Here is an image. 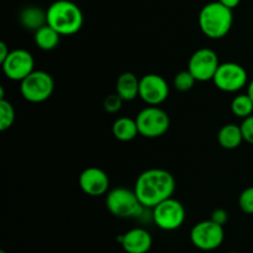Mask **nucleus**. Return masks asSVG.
<instances>
[{
	"mask_svg": "<svg viewBox=\"0 0 253 253\" xmlns=\"http://www.w3.org/2000/svg\"><path fill=\"white\" fill-rule=\"evenodd\" d=\"M211 220L216 222V224L224 226L227 222V220H229V214L224 209H215L211 214Z\"/></svg>",
	"mask_w": 253,
	"mask_h": 253,
	"instance_id": "nucleus-26",
	"label": "nucleus"
},
{
	"mask_svg": "<svg viewBox=\"0 0 253 253\" xmlns=\"http://www.w3.org/2000/svg\"><path fill=\"white\" fill-rule=\"evenodd\" d=\"M116 93L124 101L135 100L140 93V79L131 72L120 74L116 81Z\"/></svg>",
	"mask_w": 253,
	"mask_h": 253,
	"instance_id": "nucleus-15",
	"label": "nucleus"
},
{
	"mask_svg": "<svg viewBox=\"0 0 253 253\" xmlns=\"http://www.w3.org/2000/svg\"><path fill=\"white\" fill-rule=\"evenodd\" d=\"M2 72L10 81L21 82L35 71V59L27 49H12L1 63Z\"/></svg>",
	"mask_w": 253,
	"mask_h": 253,
	"instance_id": "nucleus-11",
	"label": "nucleus"
},
{
	"mask_svg": "<svg viewBox=\"0 0 253 253\" xmlns=\"http://www.w3.org/2000/svg\"><path fill=\"white\" fill-rule=\"evenodd\" d=\"M133 190L143 207L153 209L163 200L173 197L175 179L168 170L162 168H151L138 175Z\"/></svg>",
	"mask_w": 253,
	"mask_h": 253,
	"instance_id": "nucleus-1",
	"label": "nucleus"
},
{
	"mask_svg": "<svg viewBox=\"0 0 253 253\" xmlns=\"http://www.w3.org/2000/svg\"><path fill=\"white\" fill-rule=\"evenodd\" d=\"M62 35L57 32L53 27L46 24L44 26L40 27L37 31H35V43L42 51H52L57 48L61 42Z\"/></svg>",
	"mask_w": 253,
	"mask_h": 253,
	"instance_id": "nucleus-19",
	"label": "nucleus"
},
{
	"mask_svg": "<svg viewBox=\"0 0 253 253\" xmlns=\"http://www.w3.org/2000/svg\"><path fill=\"white\" fill-rule=\"evenodd\" d=\"M247 94L250 95V98L253 100V79L249 83V86H247Z\"/></svg>",
	"mask_w": 253,
	"mask_h": 253,
	"instance_id": "nucleus-29",
	"label": "nucleus"
},
{
	"mask_svg": "<svg viewBox=\"0 0 253 253\" xmlns=\"http://www.w3.org/2000/svg\"><path fill=\"white\" fill-rule=\"evenodd\" d=\"M217 1H220L221 4H224L225 6L230 7V9L234 10L235 7H237L240 5V2H241V0H217Z\"/></svg>",
	"mask_w": 253,
	"mask_h": 253,
	"instance_id": "nucleus-28",
	"label": "nucleus"
},
{
	"mask_svg": "<svg viewBox=\"0 0 253 253\" xmlns=\"http://www.w3.org/2000/svg\"><path fill=\"white\" fill-rule=\"evenodd\" d=\"M227 253H240V252H235V251H232V252H227Z\"/></svg>",
	"mask_w": 253,
	"mask_h": 253,
	"instance_id": "nucleus-31",
	"label": "nucleus"
},
{
	"mask_svg": "<svg viewBox=\"0 0 253 253\" xmlns=\"http://www.w3.org/2000/svg\"><path fill=\"white\" fill-rule=\"evenodd\" d=\"M0 253H6V252H5L4 250H0Z\"/></svg>",
	"mask_w": 253,
	"mask_h": 253,
	"instance_id": "nucleus-30",
	"label": "nucleus"
},
{
	"mask_svg": "<svg viewBox=\"0 0 253 253\" xmlns=\"http://www.w3.org/2000/svg\"><path fill=\"white\" fill-rule=\"evenodd\" d=\"M231 111L240 119H246L253 114V100L249 94H239L231 101Z\"/></svg>",
	"mask_w": 253,
	"mask_h": 253,
	"instance_id": "nucleus-20",
	"label": "nucleus"
},
{
	"mask_svg": "<svg viewBox=\"0 0 253 253\" xmlns=\"http://www.w3.org/2000/svg\"><path fill=\"white\" fill-rule=\"evenodd\" d=\"M152 219L163 231H174L185 221L184 205L173 197L163 200L152 209Z\"/></svg>",
	"mask_w": 253,
	"mask_h": 253,
	"instance_id": "nucleus-7",
	"label": "nucleus"
},
{
	"mask_svg": "<svg viewBox=\"0 0 253 253\" xmlns=\"http://www.w3.org/2000/svg\"><path fill=\"white\" fill-rule=\"evenodd\" d=\"M15 109L6 99H0V130L6 131L14 125Z\"/></svg>",
	"mask_w": 253,
	"mask_h": 253,
	"instance_id": "nucleus-21",
	"label": "nucleus"
},
{
	"mask_svg": "<svg viewBox=\"0 0 253 253\" xmlns=\"http://www.w3.org/2000/svg\"><path fill=\"white\" fill-rule=\"evenodd\" d=\"M124 99L119 95L118 93L109 94L105 99H104V109L106 113L109 114H116L121 110L123 108Z\"/></svg>",
	"mask_w": 253,
	"mask_h": 253,
	"instance_id": "nucleus-24",
	"label": "nucleus"
},
{
	"mask_svg": "<svg viewBox=\"0 0 253 253\" xmlns=\"http://www.w3.org/2000/svg\"><path fill=\"white\" fill-rule=\"evenodd\" d=\"M198 22L203 34L211 40H220L226 36L234 24L232 9L220 1H211L202 7Z\"/></svg>",
	"mask_w": 253,
	"mask_h": 253,
	"instance_id": "nucleus-2",
	"label": "nucleus"
},
{
	"mask_svg": "<svg viewBox=\"0 0 253 253\" xmlns=\"http://www.w3.org/2000/svg\"><path fill=\"white\" fill-rule=\"evenodd\" d=\"M195 83H197V79L194 78V76L188 69L177 73L174 76V79H173V86L178 91H182V93L192 90Z\"/></svg>",
	"mask_w": 253,
	"mask_h": 253,
	"instance_id": "nucleus-22",
	"label": "nucleus"
},
{
	"mask_svg": "<svg viewBox=\"0 0 253 253\" xmlns=\"http://www.w3.org/2000/svg\"><path fill=\"white\" fill-rule=\"evenodd\" d=\"M113 135L116 140L121 142H128L136 138V136L140 133H138L135 119L127 118V116L116 119L113 124Z\"/></svg>",
	"mask_w": 253,
	"mask_h": 253,
	"instance_id": "nucleus-18",
	"label": "nucleus"
},
{
	"mask_svg": "<svg viewBox=\"0 0 253 253\" xmlns=\"http://www.w3.org/2000/svg\"><path fill=\"white\" fill-rule=\"evenodd\" d=\"M242 135H244V140L250 145H253V114L249 118L244 119L241 125Z\"/></svg>",
	"mask_w": 253,
	"mask_h": 253,
	"instance_id": "nucleus-25",
	"label": "nucleus"
},
{
	"mask_svg": "<svg viewBox=\"0 0 253 253\" xmlns=\"http://www.w3.org/2000/svg\"><path fill=\"white\" fill-rule=\"evenodd\" d=\"M20 24L30 31H37L47 24V12L39 6H26L20 12Z\"/></svg>",
	"mask_w": 253,
	"mask_h": 253,
	"instance_id": "nucleus-17",
	"label": "nucleus"
},
{
	"mask_svg": "<svg viewBox=\"0 0 253 253\" xmlns=\"http://www.w3.org/2000/svg\"><path fill=\"white\" fill-rule=\"evenodd\" d=\"M118 241L126 253H147L153 244L150 232L141 227L128 230L118 237Z\"/></svg>",
	"mask_w": 253,
	"mask_h": 253,
	"instance_id": "nucleus-14",
	"label": "nucleus"
},
{
	"mask_svg": "<svg viewBox=\"0 0 253 253\" xmlns=\"http://www.w3.org/2000/svg\"><path fill=\"white\" fill-rule=\"evenodd\" d=\"M224 239V226L216 224L211 219L198 222L190 231V241L202 251H214L219 249Z\"/></svg>",
	"mask_w": 253,
	"mask_h": 253,
	"instance_id": "nucleus-8",
	"label": "nucleus"
},
{
	"mask_svg": "<svg viewBox=\"0 0 253 253\" xmlns=\"http://www.w3.org/2000/svg\"><path fill=\"white\" fill-rule=\"evenodd\" d=\"M79 188L89 197L108 194L110 187L109 175L98 167H88L79 175Z\"/></svg>",
	"mask_w": 253,
	"mask_h": 253,
	"instance_id": "nucleus-13",
	"label": "nucleus"
},
{
	"mask_svg": "<svg viewBox=\"0 0 253 253\" xmlns=\"http://www.w3.org/2000/svg\"><path fill=\"white\" fill-rule=\"evenodd\" d=\"M169 95V85L160 74L150 73L140 78V93L138 96L147 105L158 106L167 100Z\"/></svg>",
	"mask_w": 253,
	"mask_h": 253,
	"instance_id": "nucleus-12",
	"label": "nucleus"
},
{
	"mask_svg": "<svg viewBox=\"0 0 253 253\" xmlns=\"http://www.w3.org/2000/svg\"><path fill=\"white\" fill-rule=\"evenodd\" d=\"M244 140L241 126L236 124H226L217 132V142L225 150H236Z\"/></svg>",
	"mask_w": 253,
	"mask_h": 253,
	"instance_id": "nucleus-16",
	"label": "nucleus"
},
{
	"mask_svg": "<svg viewBox=\"0 0 253 253\" xmlns=\"http://www.w3.org/2000/svg\"><path fill=\"white\" fill-rule=\"evenodd\" d=\"M47 24L62 36H71L81 31L84 22L81 7L69 0H57L46 10Z\"/></svg>",
	"mask_w": 253,
	"mask_h": 253,
	"instance_id": "nucleus-3",
	"label": "nucleus"
},
{
	"mask_svg": "<svg viewBox=\"0 0 253 253\" xmlns=\"http://www.w3.org/2000/svg\"><path fill=\"white\" fill-rule=\"evenodd\" d=\"M239 207L245 214H253V187H249L240 194Z\"/></svg>",
	"mask_w": 253,
	"mask_h": 253,
	"instance_id": "nucleus-23",
	"label": "nucleus"
},
{
	"mask_svg": "<svg viewBox=\"0 0 253 253\" xmlns=\"http://www.w3.org/2000/svg\"><path fill=\"white\" fill-rule=\"evenodd\" d=\"M138 133L146 138H157L165 135L170 126L168 114L160 106L148 105L135 118Z\"/></svg>",
	"mask_w": 253,
	"mask_h": 253,
	"instance_id": "nucleus-6",
	"label": "nucleus"
},
{
	"mask_svg": "<svg viewBox=\"0 0 253 253\" xmlns=\"http://www.w3.org/2000/svg\"><path fill=\"white\" fill-rule=\"evenodd\" d=\"M54 90V81L44 71H34L20 82V91L29 103L39 104L48 100Z\"/></svg>",
	"mask_w": 253,
	"mask_h": 253,
	"instance_id": "nucleus-5",
	"label": "nucleus"
},
{
	"mask_svg": "<svg viewBox=\"0 0 253 253\" xmlns=\"http://www.w3.org/2000/svg\"><path fill=\"white\" fill-rule=\"evenodd\" d=\"M247 79H249V74L241 64L235 63V62H226V63H220L212 82L215 86L221 91L236 93L246 86Z\"/></svg>",
	"mask_w": 253,
	"mask_h": 253,
	"instance_id": "nucleus-9",
	"label": "nucleus"
},
{
	"mask_svg": "<svg viewBox=\"0 0 253 253\" xmlns=\"http://www.w3.org/2000/svg\"><path fill=\"white\" fill-rule=\"evenodd\" d=\"M220 66L219 56L210 48H199L188 62V71L194 76L197 82H209L214 79Z\"/></svg>",
	"mask_w": 253,
	"mask_h": 253,
	"instance_id": "nucleus-10",
	"label": "nucleus"
},
{
	"mask_svg": "<svg viewBox=\"0 0 253 253\" xmlns=\"http://www.w3.org/2000/svg\"><path fill=\"white\" fill-rule=\"evenodd\" d=\"M106 208L109 211L120 219H136L143 214L146 209L141 204L135 190L119 187L108 192L105 199Z\"/></svg>",
	"mask_w": 253,
	"mask_h": 253,
	"instance_id": "nucleus-4",
	"label": "nucleus"
},
{
	"mask_svg": "<svg viewBox=\"0 0 253 253\" xmlns=\"http://www.w3.org/2000/svg\"><path fill=\"white\" fill-rule=\"evenodd\" d=\"M10 52L11 51L9 49L7 44L5 43V42H0V63H2V62L6 59V57L9 56Z\"/></svg>",
	"mask_w": 253,
	"mask_h": 253,
	"instance_id": "nucleus-27",
	"label": "nucleus"
}]
</instances>
